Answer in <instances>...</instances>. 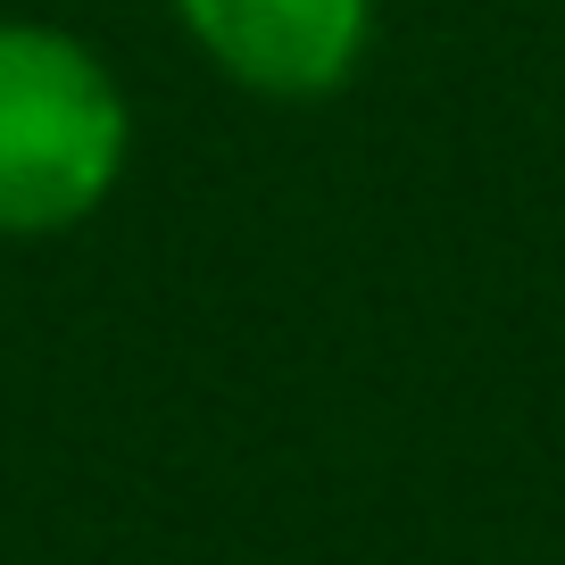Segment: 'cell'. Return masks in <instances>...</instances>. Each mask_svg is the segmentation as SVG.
<instances>
[{"label":"cell","instance_id":"6da1fadb","mask_svg":"<svg viewBox=\"0 0 565 565\" xmlns=\"http://www.w3.org/2000/svg\"><path fill=\"white\" fill-rule=\"evenodd\" d=\"M125 100L84 42L0 25V233H58L108 200Z\"/></svg>","mask_w":565,"mask_h":565},{"label":"cell","instance_id":"7a4b0ae2","mask_svg":"<svg viewBox=\"0 0 565 565\" xmlns=\"http://www.w3.org/2000/svg\"><path fill=\"white\" fill-rule=\"evenodd\" d=\"M225 75L258 92H333L366 51V0H175Z\"/></svg>","mask_w":565,"mask_h":565}]
</instances>
